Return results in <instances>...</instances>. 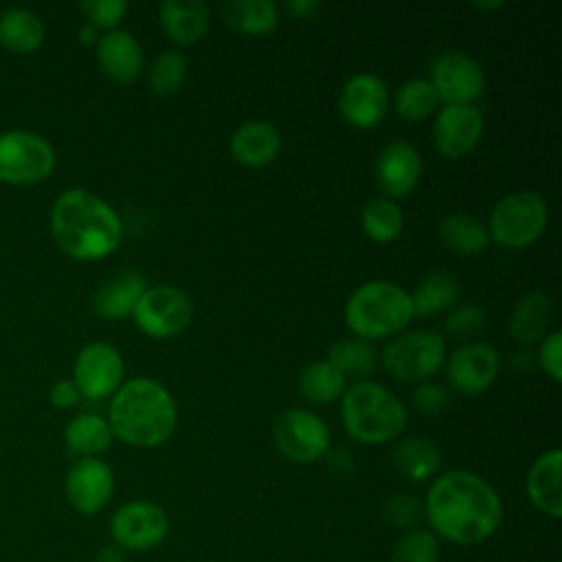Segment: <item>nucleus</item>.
Masks as SVG:
<instances>
[{
  "mask_svg": "<svg viewBox=\"0 0 562 562\" xmlns=\"http://www.w3.org/2000/svg\"><path fill=\"white\" fill-rule=\"evenodd\" d=\"M424 518L437 540L474 547L503 525V501L494 485L472 470L439 474L424 498Z\"/></svg>",
  "mask_w": 562,
  "mask_h": 562,
  "instance_id": "nucleus-1",
  "label": "nucleus"
},
{
  "mask_svg": "<svg viewBox=\"0 0 562 562\" xmlns=\"http://www.w3.org/2000/svg\"><path fill=\"white\" fill-rule=\"evenodd\" d=\"M50 235L57 248L77 261L112 255L123 239L119 213L88 189H66L50 206Z\"/></svg>",
  "mask_w": 562,
  "mask_h": 562,
  "instance_id": "nucleus-2",
  "label": "nucleus"
},
{
  "mask_svg": "<svg viewBox=\"0 0 562 562\" xmlns=\"http://www.w3.org/2000/svg\"><path fill=\"white\" fill-rule=\"evenodd\" d=\"M108 424L114 439L134 448H156L173 435L178 408L160 382L134 378L123 382L112 395Z\"/></svg>",
  "mask_w": 562,
  "mask_h": 562,
  "instance_id": "nucleus-3",
  "label": "nucleus"
},
{
  "mask_svg": "<svg viewBox=\"0 0 562 562\" xmlns=\"http://www.w3.org/2000/svg\"><path fill=\"white\" fill-rule=\"evenodd\" d=\"M340 419L351 439L380 446L397 439L406 428V408L389 389L378 382H356L347 386L340 404Z\"/></svg>",
  "mask_w": 562,
  "mask_h": 562,
  "instance_id": "nucleus-4",
  "label": "nucleus"
},
{
  "mask_svg": "<svg viewBox=\"0 0 562 562\" xmlns=\"http://www.w3.org/2000/svg\"><path fill=\"white\" fill-rule=\"evenodd\" d=\"M411 321V294L384 279L362 283L345 303V323L362 340L395 336Z\"/></svg>",
  "mask_w": 562,
  "mask_h": 562,
  "instance_id": "nucleus-5",
  "label": "nucleus"
},
{
  "mask_svg": "<svg viewBox=\"0 0 562 562\" xmlns=\"http://www.w3.org/2000/svg\"><path fill=\"white\" fill-rule=\"evenodd\" d=\"M549 224V204L536 191H514L496 202L490 213L487 233L505 248H527L544 233Z\"/></svg>",
  "mask_w": 562,
  "mask_h": 562,
  "instance_id": "nucleus-6",
  "label": "nucleus"
},
{
  "mask_svg": "<svg viewBox=\"0 0 562 562\" xmlns=\"http://www.w3.org/2000/svg\"><path fill=\"white\" fill-rule=\"evenodd\" d=\"M55 165V147L42 134L31 130H7L0 134V182L31 187L46 180Z\"/></svg>",
  "mask_w": 562,
  "mask_h": 562,
  "instance_id": "nucleus-7",
  "label": "nucleus"
},
{
  "mask_svg": "<svg viewBox=\"0 0 562 562\" xmlns=\"http://www.w3.org/2000/svg\"><path fill=\"white\" fill-rule=\"evenodd\" d=\"M446 360V340L430 329L395 336L382 349L384 371L400 382H422L435 375Z\"/></svg>",
  "mask_w": 562,
  "mask_h": 562,
  "instance_id": "nucleus-8",
  "label": "nucleus"
},
{
  "mask_svg": "<svg viewBox=\"0 0 562 562\" xmlns=\"http://www.w3.org/2000/svg\"><path fill=\"white\" fill-rule=\"evenodd\" d=\"M132 318L145 336L165 340L189 327L193 303L189 294L176 285H154L143 292Z\"/></svg>",
  "mask_w": 562,
  "mask_h": 562,
  "instance_id": "nucleus-9",
  "label": "nucleus"
},
{
  "mask_svg": "<svg viewBox=\"0 0 562 562\" xmlns=\"http://www.w3.org/2000/svg\"><path fill=\"white\" fill-rule=\"evenodd\" d=\"M272 439L279 452L301 465L314 463L329 450V426L307 408H288L272 424Z\"/></svg>",
  "mask_w": 562,
  "mask_h": 562,
  "instance_id": "nucleus-10",
  "label": "nucleus"
},
{
  "mask_svg": "<svg viewBox=\"0 0 562 562\" xmlns=\"http://www.w3.org/2000/svg\"><path fill=\"white\" fill-rule=\"evenodd\" d=\"M169 533V516L154 501H127L110 518V536L121 551H151Z\"/></svg>",
  "mask_w": 562,
  "mask_h": 562,
  "instance_id": "nucleus-11",
  "label": "nucleus"
},
{
  "mask_svg": "<svg viewBox=\"0 0 562 562\" xmlns=\"http://www.w3.org/2000/svg\"><path fill=\"white\" fill-rule=\"evenodd\" d=\"M125 362L121 351L103 340L88 342L75 358L72 382L81 397L99 402L112 397L123 384Z\"/></svg>",
  "mask_w": 562,
  "mask_h": 562,
  "instance_id": "nucleus-12",
  "label": "nucleus"
},
{
  "mask_svg": "<svg viewBox=\"0 0 562 562\" xmlns=\"http://www.w3.org/2000/svg\"><path fill=\"white\" fill-rule=\"evenodd\" d=\"M430 83L446 105H465L481 97L485 75L474 57L461 50H446L432 59Z\"/></svg>",
  "mask_w": 562,
  "mask_h": 562,
  "instance_id": "nucleus-13",
  "label": "nucleus"
},
{
  "mask_svg": "<svg viewBox=\"0 0 562 562\" xmlns=\"http://www.w3.org/2000/svg\"><path fill=\"white\" fill-rule=\"evenodd\" d=\"M114 470L99 457L77 459L64 483L68 505L83 516H94L108 507L114 496Z\"/></svg>",
  "mask_w": 562,
  "mask_h": 562,
  "instance_id": "nucleus-14",
  "label": "nucleus"
},
{
  "mask_svg": "<svg viewBox=\"0 0 562 562\" xmlns=\"http://www.w3.org/2000/svg\"><path fill=\"white\" fill-rule=\"evenodd\" d=\"M338 110L342 121L356 130L378 127L389 110L386 83L371 72L349 77L340 88Z\"/></svg>",
  "mask_w": 562,
  "mask_h": 562,
  "instance_id": "nucleus-15",
  "label": "nucleus"
},
{
  "mask_svg": "<svg viewBox=\"0 0 562 562\" xmlns=\"http://www.w3.org/2000/svg\"><path fill=\"white\" fill-rule=\"evenodd\" d=\"M501 371V358L490 342H465L446 362L448 384L461 395H479L492 386Z\"/></svg>",
  "mask_w": 562,
  "mask_h": 562,
  "instance_id": "nucleus-16",
  "label": "nucleus"
},
{
  "mask_svg": "<svg viewBox=\"0 0 562 562\" xmlns=\"http://www.w3.org/2000/svg\"><path fill=\"white\" fill-rule=\"evenodd\" d=\"M483 114L476 105H443L432 123V145L443 158H463L483 136Z\"/></svg>",
  "mask_w": 562,
  "mask_h": 562,
  "instance_id": "nucleus-17",
  "label": "nucleus"
},
{
  "mask_svg": "<svg viewBox=\"0 0 562 562\" xmlns=\"http://www.w3.org/2000/svg\"><path fill=\"white\" fill-rule=\"evenodd\" d=\"M422 178V158L406 140L384 145L375 158V182L384 198H406Z\"/></svg>",
  "mask_w": 562,
  "mask_h": 562,
  "instance_id": "nucleus-18",
  "label": "nucleus"
},
{
  "mask_svg": "<svg viewBox=\"0 0 562 562\" xmlns=\"http://www.w3.org/2000/svg\"><path fill=\"white\" fill-rule=\"evenodd\" d=\"M143 61L145 55L140 42L123 29L108 31L97 42V64L114 83L136 81L143 70Z\"/></svg>",
  "mask_w": 562,
  "mask_h": 562,
  "instance_id": "nucleus-19",
  "label": "nucleus"
},
{
  "mask_svg": "<svg viewBox=\"0 0 562 562\" xmlns=\"http://www.w3.org/2000/svg\"><path fill=\"white\" fill-rule=\"evenodd\" d=\"M231 154L241 167L259 169L270 165L281 151V132L261 119L241 123L231 136Z\"/></svg>",
  "mask_w": 562,
  "mask_h": 562,
  "instance_id": "nucleus-20",
  "label": "nucleus"
},
{
  "mask_svg": "<svg viewBox=\"0 0 562 562\" xmlns=\"http://www.w3.org/2000/svg\"><path fill=\"white\" fill-rule=\"evenodd\" d=\"M527 496L536 509L551 518L562 516V450L542 452L527 472Z\"/></svg>",
  "mask_w": 562,
  "mask_h": 562,
  "instance_id": "nucleus-21",
  "label": "nucleus"
},
{
  "mask_svg": "<svg viewBox=\"0 0 562 562\" xmlns=\"http://www.w3.org/2000/svg\"><path fill=\"white\" fill-rule=\"evenodd\" d=\"M147 290L145 277L134 270L119 272L103 283L92 296V310L105 321H123L134 314V307Z\"/></svg>",
  "mask_w": 562,
  "mask_h": 562,
  "instance_id": "nucleus-22",
  "label": "nucleus"
},
{
  "mask_svg": "<svg viewBox=\"0 0 562 562\" xmlns=\"http://www.w3.org/2000/svg\"><path fill=\"white\" fill-rule=\"evenodd\" d=\"M158 15L167 37L180 46L200 42L211 22L209 7L202 0H165Z\"/></svg>",
  "mask_w": 562,
  "mask_h": 562,
  "instance_id": "nucleus-23",
  "label": "nucleus"
},
{
  "mask_svg": "<svg viewBox=\"0 0 562 562\" xmlns=\"http://www.w3.org/2000/svg\"><path fill=\"white\" fill-rule=\"evenodd\" d=\"M553 316V301L547 292L533 290L518 299L509 316V334L520 345H533L549 331Z\"/></svg>",
  "mask_w": 562,
  "mask_h": 562,
  "instance_id": "nucleus-24",
  "label": "nucleus"
},
{
  "mask_svg": "<svg viewBox=\"0 0 562 562\" xmlns=\"http://www.w3.org/2000/svg\"><path fill=\"white\" fill-rule=\"evenodd\" d=\"M44 44L42 18L24 7L0 13V46L13 55H33Z\"/></svg>",
  "mask_w": 562,
  "mask_h": 562,
  "instance_id": "nucleus-25",
  "label": "nucleus"
},
{
  "mask_svg": "<svg viewBox=\"0 0 562 562\" xmlns=\"http://www.w3.org/2000/svg\"><path fill=\"white\" fill-rule=\"evenodd\" d=\"M114 441L110 424L105 417L94 413H81L72 417L64 428V443L70 454L79 459L99 457Z\"/></svg>",
  "mask_w": 562,
  "mask_h": 562,
  "instance_id": "nucleus-26",
  "label": "nucleus"
},
{
  "mask_svg": "<svg viewBox=\"0 0 562 562\" xmlns=\"http://www.w3.org/2000/svg\"><path fill=\"white\" fill-rule=\"evenodd\" d=\"M393 465L404 479L413 483H424L439 472L441 450L430 439L408 437L395 446Z\"/></svg>",
  "mask_w": 562,
  "mask_h": 562,
  "instance_id": "nucleus-27",
  "label": "nucleus"
},
{
  "mask_svg": "<svg viewBox=\"0 0 562 562\" xmlns=\"http://www.w3.org/2000/svg\"><path fill=\"white\" fill-rule=\"evenodd\" d=\"M222 18L241 35H268L279 26V7L272 0H231Z\"/></svg>",
  "mask_w": 562,
  "mask_h": 562,
  "instance_id": "nucleus-28",
  "label": "nucleus"
},
{
  "mask_svg": "<svg viewBox=\"0 0 562 562\" xmlns=\"http://www.w3.org/2000/svg\"><path fill=\"white\" fill-rule=\"evenodd\" d=\"M461 294L459 279L450 272H430L424 277L417 288L411 292V305H413V316H435L439 312L450 310Z\"/></svg>",
  "mask_w": 562,
  "mask_h": 562,
  "instance_id": "nucleus-29",
  "label": "nucleus"
},
{
  "mask_svg": "<svg viewBox=\"0 0 562 562\" xmlns=\"http://www.w3.org/2000/svg\"><path fill=\"white\" fill-rule=\"evenodd\" d=\"M439 239L457 255H479L490 246L487 228L468 213L446 215L439 224Z\"/></svg>",
  "mask_w": 562,
  "mask_h": 562,
  "instance_id": "nucleus-30",
  "label": "nucleus"
},
{
  "mask_svg": "<svg viewBox=\"0 0 562 562\" xmlns=\"http://www.w3.org/2000/svg\"><path fill=\"white\" fill-rule=\"evenodd\" d=\"M301 395L314 404H327L347 391V378L325 358L305 364L299 375Z\"/></svg>",
  "mask_w": 562,
  "mask_h": 562,
  "instance_id": "nucleus-31",
  "label": "nucleus"
},
{
  "mask_svg": "<svg viewBox=\"0 0 562 562\" xmlns=\"http://www.w3.org/2000/svg\"><path fill=\"white\" fill-rule=\"evenodd\" d=\"M360 224L369 239L378 244H391L404 231V215L393 200L380 195L364 202L360 213Z\"/></svg>",
  "mask_w": 562,
  "mask_h": 562,
  "instance_id": "nucleus-32",
  "label": "nucleus"
},
{
  "mask_svg": "<svg viewBox=\"0 0 562 562\" xmlns=\"http://www.w3.org/2000/svg\"><path fill=\"white\" fill-rule=\"evenodd\" d=\"M327 360L345 375L356 378L358 382L367 380L378 362L375 347L362 338H345L329 347Z\"/></svg>",
  "mask_w": 562,
  "mask_h": 562,
  "instance_id": "nucleus-33",
  "label": "nucleus"
},
{
  "mask_svg": "<svg viewBox=\"0 0 562 562\" xmlns=\"http://www.w3.org/2000/svg\"><path fill=\"white\" fill-rule=\"evenodd\" d=\"M439 97L430 83V79H408L395 92V112L411 123L428 119L437 110Z\"/></svg>",
  "mask_w": 562,
  "mask_h": 562,
  "instance_id": "nucleus-34",
  "label": "nucleus"
},
{
  "mask_svg": "<svg viewBox=\"0 0 562 562\" xmlns=\"http://www.w3.org/2000/svg\"><path fill=\"white\" fill-rule=\"evenodd\" d=\"M187 77V61L178 50L160 53L147 72V83L154 94L169 97L178 92Z\"/></svg>",
  "mask_w": 562,
  "mask_h": 562,
  "instance_id": "nucleus-35",
  "label": "nucleus"
},
{
  "mask_svg": "<svg viewBox=\"0 0 562 562\" xmlns=\"http://www.w3.org/2000/svg\"><path fill=\"white\" fill-rule=\"evenodd\" d=\"M391 562H439V540L430 529L413 527L397 538Z\"/></svg>",
  "mask_w": 562,
  "mask_h": 562,
  "instance_id": "nucleus-36",
  "label": "nucleus"
},
{
  "mask_svg": "<svg viewBox=\"0 0 562 562\" xmlns=\"http://www.w3.org/2000/svg\"><path fill=\"white\" fill-rule=\"evenodd\" d=\"M79 11L86 15L88 24L97 31H114L127 13L125 0H86L79 4Z\"/></svg>",
  "mask_w": 562,
  "mask_h": 562,
  "instance_id": "nucleus-37",
  "label": "nucleus"
},
{
  "mask_svg": "<svg viewBox=\"0 0 562 562\" xmlns=\"http://www.w3.org/2000/svg\"><path fill=\"white\" fill-rule=\"evenodd\" d=\"M485 325V312L481 305H474V303H463V305H457L443 321V331L450 336V338H457V340H463L468 336H474L483 329Z\"/></svg>",
  "mask_w": 562,
  "mask_h": 562,
  "instance_id": "nucleus-38",
  "label": "nucleus"
},
{
  "mask_svg": "<svg viewBox=\"0 0 562 562\" xmlns=\"http://www.w3.org/2000/svg\"><path fill=\"white\" fill-rule=\"evenodd\" d=\"M384 518L395 527H411L424 518V505L411 494H395L384 503Z\"/></svg>",
  "mask_w": 562,
  "mask_h": 562,
  "instance_id": "nucleus-39",
  "label": "nucleus"
},
{
  "mask_svg": "<svg viewBox=\"0 0 562 562\" xmlns=\"http://www.w3.org/2000/svg\"><path fill=\"white\" fill-rule=\"evenodd\" d=\"M538 364L553 382L562 380V334L558 329L542 338L538 349Z\"/></svg>",
  "mask_w": 562,
  "mask_h": 562,
  "instance_id": "nucleus-40",
  "label": "nucleus"
},
{
  "mask_svg": "<svg viewBox=\"0 0 562 562\" xmlns=\"http://www.w3.org/2000/svg\"><path fill=\"white\" fill-rule=\"evenodd\" d=\"M413 404L417 411L422 413H428V415H435V413H441L448 402H450V395L448 391L441 386V384H435V382H426V384H419L413 395H411Z\"/></svg>",
  "mask_w": 562,
  "mask_h": 562,
  "instance_id": "nucleus-41",
  "label": "nucleus"
},
{
  "mask_svg": "<svg viewBox=\"0 0 562 562\" xmlns=\"http://www.w3.org/2000/svg\"><path fill=\"white\" fill-rule=\"evenodd\" d=\"M48 397H50V404H53L55 408H72V406L79 404L81 393H79V389L75 386L72 380H57V382L50 386Z\"/></svg>",
  "mask_w": 562,
  "mask_h": 562,
  "instance_id": "nucleus-42",
  "label": "nucleus"
},
{
  "mask_svg": "<svg viewBox=\"0 0 562 562\" xmlns=\"http://www.w3.org/2000/svg\"><path fill=\"white\" fill-rule=\"evenodd\" d=\"M321 2L316 0H290L285 2V11L296 20H310L314 13H318Z\"/></svg>",
  "mask_w": 562,
  "mask_h": 562,
  "instance_id": "nucleus-43",
  "label": "nucleus"
},
{
  "mask_svg": "<svg viewBox=\"0 0 562 562\" xmlns=\"http://www.w3.org/2000/svg\"><path fill=\"white\" fill-rule=\"evenodd\" d=\"M92 562H125V558H123V551L119 547L110 544V547L99 549L97 555L92 558Z\"/></svg>",
  "mask_w": 562,
  "mask_h": 562,
  "instance_id": "nucleus-44",
  "label": "nucleus"
},
{
  "mask_svg": "<svg viewBox=\"0 0 562 562\" xmlns=\"http://www.w3.org/2000/svg\"><path fill=\"white\" fill-rule=\"evenodd\" d=\"M101 37V35H99ZM99 37H97V29L94 26H90V24H86L83 29H81V35H79V40H81V44H94L97 46V42H99Z\"/></svg>",
  "mask_w": 562,
  "mask_h": 562,
  "instance_id": "nucleus-45",
  "label": "nucleus"
},
{
  "mask_svg": "<svg viewBox=\"0 0 562 562\" xmlns=\"http://www.w3.org/2000/svg\"><path fill=\"white\" fill-rule=\"evenodd\" d=\"M472 7L474 9H479V11H496V9H503L505 7V2L503 0H487V2H472Z\"/></svg>",
  "mask_w": 562,
  "mask_h": 562,
  "instance_id": "nucleus-46",
  "label": "nucleus"
}]
</instances>
